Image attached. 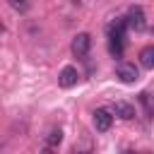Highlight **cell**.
Instances as JSON below:
<instances>
[{"mask_svg": "<svg viewBox=\"0 0 154 154\" xmlns=\"http://www.w3.org/2000/svg\"><path fill=\"white\" fill-rule=\"evenodd\" d=\"M125 29H128L125 17H120V19H116V22H111V24H108V48H111V53H113L116 58H120V55H123Z\"/></svg>", "mask_w": 154, "mask_h": 154, "instance_id": "cell-1", "label": "cell"}, {"mask_svg": "<svg viewBox=\"0 0 154 154\" xmlns=\"http://www.w3.org/2000/svg\"><path fill=\"white\" fill-rule=\"evenodd\" d=\"M125 24H128V29H135V31H142L144 26H147V22H144V12H142V7H130L128 10V14H125Z\"/></svg>", "mask_w": 154, "mask_h": 154, "instance_id": "cell-2", "label": "cell"}, {"mask_svg": "<svg viewBox=\"0 0 154 154\" xmlns=\"http://www.w3.org/2000/svg\"><path fill=\"white\" fill-rule=\"evenodd\" d=\"M77 79H79V72H77V67H72V65H65V67L60 70V75H58V84H60L63 89L75 87Z\"/></svg>", "mask_w": 154, "mask_h": 154, "instance_id": "cell-3", "label": "cell"}, {"mask_svg": "<svg viewBox=\"0 0 154 154\" xmlns=\"http://www.w3.org/2000/svg\"><path fill=\"white\" fill-rule=\"evenodd\" d=\"M111 125H113V116H111V111H106V108H96V111H94V128H96L99 132H108Z\"/></svg>", "mask_w": 154, "mask_h": 154, "instance_id": "cell-4", "label": "cell"}, {"mask_svg": "<svg viewBox=\"0 0 154 154\" xmlns=\"http://www.w3.org/2000/svg\"><path fill=\"white\" fill-rule=\"evenodd\" d=\"M89 46H91V36L82 31V34H77V36L72 38V46H70V48H72V53H75L77 58H82V55L89 53Z\"/></svg>", "mask_w": 154, "mask_h": 154, "instance_id": "cell-5", "label": "cell"}, {"mask_svg": "<svg viewBox=\"0 0 154 154\" xmlns=\"http://www.w3.org/2000/svg\"><path fill=\"white\" fill-rule=\"evenodd\" d=\"M116 75L120 77V82H125V84H132V82H137V77H140V70H137L132 63H120V65H118V70H116Z\"/></svg>", "mask_w": 154, "mask_h": 154, "instance_id": "cell-6", "label": "cell"}, {"mask_svg": "<svg viewBox=\"0 0 154 154\" xmlns=\"http://www.w3.org/2000/svg\"><path fill=\"white\" fill-rule=\"evenodd\" d=\"M113 113H116L118 118H123V120H132V118H135V108H132L130 103H125V101H116V103H113Z\"/></svg>", "mask_w": 154, "mask_h": 154, "instance_id": "cell-7", "label": "cell"}, {"mask_svg": "<svg viewBox=\"0 0 154 154\" xmlns=\"http://www.w3.org/2000/svg\"><path fill=\"white\" fill-rule=\"evenodd\" d=\"M43 142H46V147H48V149H55V147L63 142V130H60V128H51V130H48V135L43 137Z\"/></svg>", "mask_w": 154, "mask_h": 154, "instance_id": "cell-8", "label": "cell"}, {"mask_svg": "<svg viewBox=\"0 0 154 154\" xmlns=\"http://www.w3.org/2000/svg\"><path fill=\"white\" fill-rule=\"evenodd\" d=\"M140 65L147 67V70H154V46L142 48V53H140Z\"/></svg>", "mask_w": 154, "mask_h": 154, "instance_id": "cell-9", "label": "cell"}, {"mask_svg": "<svg viewBox=\"0 0 154 154\" xmlns=\"http://www.w3.org/2000/svg\"><path fill=\"white\" fill-rule=\"evenodd\" d=\"M10 7H12V10H19V12H24V10H26V5H24V2H14V0L10 2Z\"/></svg>", "mask_w": 154, "mask_h": 154, "instance_id": "cell-10", "label": "cell"}, {"mask_svg": "<svg viewBox=\"0 0 154 154\" xmlns=\"http://www.w3.org/2000/svg\"><path fill=\"white\" fill-rule=\"evenodd\" d=\"M41 154H53V149H48V147H46V149H41Z\"/></svg>", "mask_w": 154, "mask_h": 154, "instance_id": "cell-11", "label": "cell"}, {"mask_svg": "<svg viewBox=\"0 0 154 154\" xmlns=\"http://www.w3.org/2000/svg\"><path fill=\"white\" fill-rule=\"evenodd\" d=\"M123 154H135V152H123Z\"/></svg>", "mask_w": 154, "mask_h": 154, "instance_id": "cell-12", "label": "cell"}]
</instances>
